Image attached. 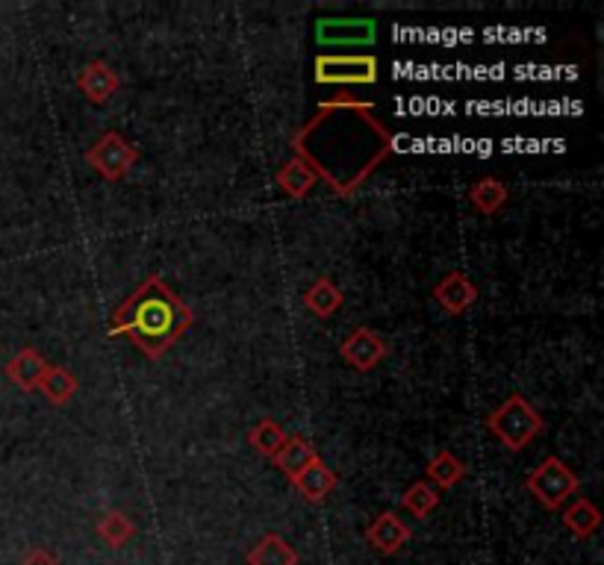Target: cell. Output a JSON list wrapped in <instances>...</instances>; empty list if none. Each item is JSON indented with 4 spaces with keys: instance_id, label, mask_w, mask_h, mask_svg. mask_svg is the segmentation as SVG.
Wrapping results in <instances>:
<instances>
[{
    "instance_id": "cell-1",
    "label": "cell",
    "mask_w": 604,
    "mask_h": 565,
    "mask_svg": "<svg viewBox=\"0 0 604 565\" xmlns=\"http://www.w3.org/2000/svg\"><path fill=\"white\" fill-rule=\"evenodd\" d=\"M289 148L333 195L351 198L392 157L396 136L372 101L337 94L295 132Z\"/></svg>"
},
{
    "instance_id": "cell-2",
    "label": "cell",
    "mask_w": 604,
    "mask_h": 565,
    "mask_svg": "<svg viewBox=\"0 0 604 565\" xmlns=\"http://www.w3.org/2000/svg\"><path fill=\"white\" fill-rule=\"evenodd\" d=\"M192 321H195V315H192L190 307L171 292L169 282L151 274L113 312L106 333L130 339L153 362V359L166 357V350L174 348L186 336Z\"/></svg>"
},
{
    "instance_id": "cell-3",
    "label": "cell",
    "mask_w": 604,
    "mask_h": 565,
    "mask_svg": "<svg viewBox=\"0 0 604 565\" xmlns=\"http://www.w3.org/2000/svg\"><path fill=\"white\" fill-rule=\"evenodd\" d=\"M487 430L499 439L510 451H525L543 430H546V418L528 404V397L513 392L501 406H495L487 415Z\"/></svg>"
},
{
    "instance_id": "cell-4",
    "label": "cell",
    "mask_w": 604,
    "mask_h": 565,
    "mask_svg": "<svg viewBox=\"0 0 604 565\" xmlns=\"http://www.w3.org/2000/svg\"><path fill=\"white\" fill-rule=\"evenodd\" d=\"M525 489H528L546 509H560L578 489H581V481H578V474L569 469L567 462L557 460V457H546V460L539 462L537 469L525 477Z\"/></svg>"
},
{
    "instance_id": "cell-5",
    "label": "cell",
    "mask_w": 604,
    "mask_h": 565,
    "mask_svg": "<svg viewBox=\"0 0 604 565\" xmlns=\"http://www.w3.org/2000/svg\"><path fill=\"white\" fill-rule=\"evenodd\" d=\"M380 77L378 59L372 54H319L316 83L324 85H375Z\"/></svg>"
},
{
    "instance_id": "cell-6",
    "label": "cell",
    "mask_w": 604,
    "mask_h": 565,
    "mask_svg": "<svg viewBox=\"0 0 604 565\" xmlns=\"http://www.w3.org/2000/svg\"><path fill=\"white\" fill-rule=\"evenodd\" d=\"M86 162L106 180V183H118L133 171V165L139 162V148L133 145L122 132H104L101 139L86 151Z\"/></svg>"
},
{
    "instance_id": "cell-7",
    "label": "cell",
    "mask_w": 604,
    "mask_h": 565,
    "mask_svg": "<svg viewBox=\"0 0 604 565\" xmlns=\"http://www.w3.org/2000/svg\"><path fill=\"white\" fill-rule=\"evenodd\" d=\"M342 359L349 362L354 371H360V374H368V371H375V368L387 359L389 354V345L387 339L380 336L378 330H368V327H357L354 333H351L349 339L342 342L340 348Z\"/></svg>"
},
{
    "instance_id": "cell-8",
    "label": "cell",
    "mask_w": 604,
    "mask_h": 565,
    "mask_svg": "<svg viewBox=\"0 0 604 565\" xmlns=\"http://www.w3.org/2000/svg\"><path fill=\"white\" fill-rule=\"evenodd\" d=\"M375 21L372 19H321L316 24L319 45H372L375 42Z\"/></svg>"
},
{
    "instance_id": "cell-9",
    "label": "cell",
    "mask_w": 604,
    "mask_h": 565,
    "mask_svg": "<svg viewBox=\"0 0 604 565\" xmlns=\"http://www.w3.org/2000/svg\"><path fill=\"white\" fill-rule=\"evenodd\" d=\"M434 301L448 315H463V312L472 310L475 303H478V286H475L469 274L448 272L434 286Z\"/></svg>"
},
{
    "instance_id": "cell-10",
    "label": "cell",
    "mask_w": 604,
    "mask_h": 565,
    "mask_svg": "<svg viewBox=\"0 0 604 565\" xmlns=\"http://www.w3.org/2000/svg\"><path fill=\"white\" fill-rule=\"evenodd\" d=\"M77 89L83 94L86 101L92 104H106L113 94H118L122 89V77L113 66H106L104 59H92L89 66L77 74Z\"/></svg>"
},
{
    "instance_id": "cell-11",
    "label": "cell",
    "mask_w": 604,
    "mask_h": 565,
    "mask_svg": "<svg viewBox=\"0 0 604 565\" xmlns=\"http://www.w3.org/2000/svg\"><path fill=\"white\" fill-rule=\"evenodd\" d=\"M366 542L375 547L378 554L392 556L410 542V528H407L396 512H380V516H375V521L368 524Z\"/></svg>"
},
{
    "instance_id": "cell-12",
    "label": "cell",
    "mask_w": 604,
    "mask_h": 565,
    "mask_svg": "<svg viewBox=\"0 0 604 565\" xmlns=\"http://www.w3.org/2000/svg\"><path fill=\"white\" fill-rule=\"evenodd\" d=\"M289 483H293L295 489H298V495H301L307 504H321V500L328 498V495L340 486V477H337V471H333L331 465H324L319 457V460L310 462L301 474L289 477Z\"/></svg>"
},
{
    "instance_id": "cell-13",
    "label": "cell",
    "mask_w": 604,
    "mask_h": 565,
    "mask_svg": "<svg viewBox=\"0 0 604 565\" xmlns=\"http://www.w3.org/2000/svg\"><path fill=\"white\" fill-rule=\"evenodd\" d=\"M45 371H48V359L42 357L36 348H21L7 362V377H10L12 387H19L21 392H36Z\"/></svg>"
},
{
    "instance_id": "cell-14",
    "label": "cell",
    "mask_w": 604,
    "mask_h": 565,
    "mask_svg": "<svg viewBox=\"0 0 604 565\" xmlns=\"http://www.w3.org/2000/svg\"><path fill=\"white\" fill-rule=\"evenodd\" d=\"M248 565H298L301 556L284 537L277 533H265L251 551H248Z\"/></svg>"
},
{
    "instance_id": "cell-15",
    "label": "cell",
    "mask_w": 604,
    "mask_h": 565,
    "mask_svg": "<svg viewBox=\"0 0 604 565\" xmlns=\"http://www.w3.org/2000/svg\"><path fill=\"white\" fill-rule=\"evenodd\" d=\"M274 465L284 471L286 477H295V474H301L310 462L319 460V451H316V445L310 439H304V436H289L284 442V448L272 457Z\"/></svg>"
},
{
    "instance_id": "cell-16",
    "label": "cell",
    "mask_w": 604,
    "mask_h": 565,
    "mask_svg": "<svg viewBox=\"0 0 604 565\" xmlns=\"http://www.w3.org/2000/svg\"><path fill=\"white\" fill-rule=\"evenodd\" d=\"M304 307L316 315V319H333L342 307V292L340 286L331 280V277H319V280L312 282L310 289L304 292Z\"/></svg>"
},
{
    "instance_id": "cell-17",
    "label": "cell",
    "mask_w": 604,
    "mask_h": 565,
    "mask_svg": "<svg viewBox=\"0 0 604 565\" xmlns=\"http://www.w3.org/2000/svg\"><path fill=\"white\" fill-rule=\"evenodd\" d=\"M563 528L575 539H590L595 530L602 528V512L595 509L590 498H578L563 509Z\"/></svg>"
},
{
    "instance_id": "cell-18",
    "label": "cell",
    "mask_w": 604,
    "mask_h": 565,
    "mask_svg": "<svg viewBox=\"0 0 604 565\" xmlns=\"http://www.w3.org/2000/svg\"><path fill=\"white\" fill-rule=\"evenodd\" d=\"M77 389H80V380L62 366H48V371L42 374V383H38V392L54 406L68 404L77 395Z\"/></svg>"
},
{
    "instance_id": "cell-19",
    "label": "cell",
    "mask_w": 604,
    "mask_h": 565,
    "mask_svg": "<svg viewBox=\"0 0 604 565\" xmlns=\"http://www.w3.org/2000/svg\"><path fill=\"white\" fill-rule=\"evenodd\" d=\"M425 477L436 489H452V486H457L466 477V465L452 451H440L428 462Z\"/></svg>"
},
{
    "instance_id": "cell-20",
    "label": "cell",
    "mask_w": 604,
    "mask_h": 565,
    "mask_svg": "<svg viewBox=\"0 0 604 565\" xmlns=\"http://www.w3.org/2000/svg\"><path fill=\"white\" fill-rule=\"evenodd\" d=\"M469 204H472L481 216H495L504 204H508V186L499 177H481L469 188Z\"/></svg>"
},
{
    "instance_id": "cell-21",
    "label": "cell",
    "mask_w": 604,
    "mask_h": 565,
    "mask_svg": "<svg viewBox=\"0 0 604 565\" xmlns=\"http://www.w3.org/2000/svg\"><path fill=\"white\" fill-rule=\"evenodd\" d=\"M316 183H319V180H316V174H312V171L307 169L301 160H295V157L286 162L284 169L277 171V186L284 188L286 195L295 200L307 198L312 188H316Z\"/></svg>"
},
{
    "instance_id": "cell-22",
    "label": "cell",
    "mask_w": 604,
    "mask_h": 565,
    "mask_svg": "<svg viewBox=\"0 0 604 565\" xmlns=\"http://www.w3.org/2000/svg\"><path fill=\"white\" fill-rule=\"evenodd\" d=\"M95 533L98 539L106 542L110 547H124L133 539V533H136V524H133L130 516L122 512V509H110V512L98 521Z\"/></svg>"
},
{
    "instance_id": "cell-23",
    "label": "cell",
    "mask_w": 604,
    "mask_h": 565,
    "mask_svg": "<svg viewBox=\"0 0 604 565\" xmlns=\"http://www.w3.org/2000/svg\"><path fill=\"white\" fill-rule=\"evenodd\" d=\"M286 439H289V434H286L284 427L274 422V418H263V422H257L254 427H251V434H248V442H251V448H254L257 453L269 457V460H272L274 453L284 448Z\"/></svg>"
},
{
    "instance_id": "cell-24",
    "label": "cell",
    "mask_w": 604,
    "mask_h": 565,
    "mask_svg": "<svg viewBox=\"0 0 604 565\" xmlns=\"http://www.w3.org/2000/svg\"><path fill=\"white\" fill-rule=\"evenodd\" d=\"M401 507L415 518H428L440 507V489L431 486L428 481H415L413 486H407V492L401 495Z\"/></svg>"
},
{
    "instance_id": "cell-25",
    "label": "cell",
    "mask_w": 604,
    "mask_h": 565,
    "mask_svg": "<svg viewBox=\"0 0 604 565\" xmlns=\"http://www.w3.org/2000/svg\"><path fill=\"white\" fill-rule=\"evenodd\" d=\"M21 565H59V560L50 551H45V547H33L24 560H21Z\"/></svg>"
}]
</instances>
